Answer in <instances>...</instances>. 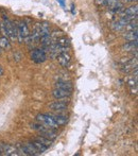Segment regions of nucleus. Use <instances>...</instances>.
Returning <instances> with one entry per match:
<instances>
[{"label": "nucleus", "instance_id": "obj_1", "mask_svg": "<svg viewBox=\"0 0 138 156\" xmlns=\"http://www.w3.org/2000/svg\"><path fill=\"white\" fill-rule=\"evenodd\" d=\"M1 26H0V30L3 32L4 36L10 37L12 41H16L17 39V26L14 25L13 21H11L8 18V16L2 17Z\"/></svg>", "mask_w": 138, "mask_h": 156}, {"label": "nucleus", "instance_id": "obj_2", "mask_svg": "<svg viewBox=\"0 0 138 156\" xmlns=\"http://www.w3.org/2000/svg\"><path fill=\"white\" fill-rule=\"evenodd\" d=\"M30 35V30L28 27L27 23L23 20L19 21L17 25V39L19 43H23L25 39Z\"/></svg>", "mask_w": 138, "mask_h": 156}, {"label": "nucleus", "instance_id": "obj_3", "mask_svg": "<svg viewBox=\"0 0 138 156\" xmlns=\"http://www.w3.org/2000/svg\"><path fill=\"white\" fill-rule=\"evenodd\" d=\"M36 120L37 122L41 123L43 125L47 127H51V129H58V125L54 122V120L52 119V117L48 114H39V115L36 116Z\"/></svg>", "mask_w": 138, "mask_h": 156}, {"label": "nucleus", "instance_id": "obj_4", "mask_svg": "<svg viewBox=\"0 0 138 156\" xmlns=\"http://www.w3.org/2000/svg\"><path fill=\"white\" fill-rule=\"evenodd\" d=\"M30 56H31V60L37 64L44 63L47 61V52H46L43 48H36V49H33Z\"/></svg>", "mask_w": 138, "mask_h": 156}, {"label": "nucleus", "instance_id": "obj_5", "mask_svg": "<svg viewBox=\"0 0 138 156\" xmlns=\"http://www.w3.org/2000/svg\"><path fill=\"white\" fill-rule=\"evenodd\" d=\"M0 151L3 155L8 156H17L19 155V152L17 150L16 147L12 146L10 144H4V142H0Z\"/></svg>", "mask_w": 138, "mask_h": 156}, {"label": "nucleus", "instance_id": "obj_6", "mask_svg": "<svg viewBox=\"0 0 138 156\" xmlns=\"http://www.w3.org/2000/svg\"><path fill=\"white\" fill-rule=\"evenodd\" d=\"M50 109L52 112H55V113H64L67 111V104L64 103L63 101H53L48 105Z\"/></svg>", "mask_w": 138, "mask_h": 156}, {"label": "nucleus", "instance_id": "obj_7", "mask_svg": "<svg viewBox=\"0 0 138 156\" xmlns=\"http://www.w3.org/2000/svg\"><path fill=\"white\" fill-rule=\"evenodd\" d=\"M58 61L60 63V65L62 67H68L70 65V62H71V58L67 52H62L58 55Z\"/></svg>", "mask_w": 138, "mask_h": 156}, {"label": "nucleus", "instance_id": "obj_8", "mask_svg": "<svg viewBox=\"0 0 138 156\" xmlns=\"http://www.w3.org/2000/svg\"><path fill=\"white\" fill-rule=\"evenodd\" d=\"M71 93L67 90H64V89H61V88H54L52 90V96L53 98H55L56 100H60V99H64V98H69Z\"/></svg>", "mask_w": 138, "mask_h": 156}, {"label": "nucleus", "instance_id": "obj_9", "mask_svg": "<svg viewBox=\"0 0 138 156\" xmlns=\"http://www.w3.org/2000/svg\"><path fill=\"white\" fill-rule=\"evenodd\" d=\"M50 116H51L52 119L54 120V122H55L58 126L65 125L68 122V117H67L66 115H63L62 113H58V114H54V115H50Z\"/></svg>", "mask_w": 138, "mask_h": 156}, {"label": "nucleus", "instance_id": "obj_10", "mask_svg": "<svg viewBox=\"0 0 138 156\" xmlns=\"http://www.w3.org/2000/svg\"><path fill=\"white\" fill-rule=\"evenodd\" d=\"M137 39L136 41H128V43L123 44L121 46V50L122 51H126V52H132V51H137Z\"/></svg>", "mask_w": 138, "mask_h": 156}, {"label": "nucleus", "instance_id": "obj_11", "mask_svg": "<svg viewBox=\"0 0 138 156\" xmlns=\"http://www.w3.org/2000/svg\"><path fill=\"white\" fill-rule=\"evenodd\" d=\"M138 13V6L137 4H134V5H131L129 8H124L123 11L119 14V16H124V15H137Z\"/></svg>", "mask_w": 138, "mask_h": 156}, {"label": "nucleus", "instance_id": "obj_12", "mask_svg": "<svg viewBox=\"0 0 138 156\" xmlns=\"http://www.w3.org/2000/svg\"><path fill=\"white\" fill-rule=\"evenodd\" d=\"M39 34H41V36L51 34V28H50L49 23H39Z\"/></svg>", "mask_w": 138, "mask_h": 156}, {"label": "nucleus", "instance_id": "obj_13", "mask_svg": "<svg viewBox=\"0 0 138 156\" xmlns=\"http://www.w3.org/2000/svg\"><path fill=\"white\" fill-rule=\"evenodd\" d=\"M55 87L56 88H61V89H64V90L70 91V93L72 91V85L69 82H66V81H58L55 83Z\"/></svg>", "mask_w": 138, "mask_h": 156}, {"label": "nucleus", "instance_id": "obj_14", "mask_svg": "<svg viewBox=\"0 0 138 156\" xmlns=\"http://www.w3.org/2000/svg\"><path fill=\"white\" fill-rule=\"evenodd\" d=\"M0 49H4V50L12 49L11 41H9V38L6 36H1V37H0Z\"/></svg>", "mask_w": 138, "mask_h": 156}, {"label": "nucleus", "instance_id": "obj_15", "mask_svg": "<svg viewBox=\"0 0 138 156\" xmlns=\"http://www.w3.org/2000/svg\"><path fill=\"white\" fill-rule=\"evenodd\" d=\"M137 36H138L137 30H134V31H126V33L123 34V37L126 38V41H136Z\"/></svg>", "mask_w": 138, "mask_h": 156}, {"label": "nucleus", "instance_id": "obj_16", "mask_svg": "<svg viewBox=\"0 0 138 156\" xmlns=\"http://www.w3.org/2000/svg\"><path fill=\"white\" fill-rule=\"evenodd\" d=\"M111 29H113V31H115V32L123 31L124 28H126L123 25H122V23L119 20V19H118V20H116V21H114V23L111 25Z\"/></svg>", "mask_w": 138, "mask_h": 156}, {"label": "nucleus", "instance_id": "obj_17", "mask_svg": "<svg viewBox=\"0 0 138 156\" xmlns=\"http://www.w3.org/2000/svg\"><path fill=\"white\" fill-rule=\"evenodd\" d=\"M35 140H37L38 142H41V144H44V146L47 147V148L51 147V144H52V140L48 139V138L44 137V136H39V137H36V139H35Z\"/></svg>", "mask_w": 138, "mask_h": 156}, {"label": "nucleus", "instance_id": "obj_18", "mask_svg": "<svg viewBox=\"0 0 138 156\" xmlns=\"http://www.w3.org/2000/svg\"><path fill=\"white\" fill-rule=\"evenodd\" d=\"M32 144H34V147L36 148V150L38 151L39 153H44L48 149L47 147H45L44 144H41V142H38L37 140H34V141H32Z\"/></svg>", "mask_w": 138, "mask_h": 156}, {"label": "nucleus", "instance_id": "obj_19", "mask_svg": "<svg viewBox=\"0 0 138 156\" xmlns=\"http://www.w3.org/2000/svg\"><path fill=\"white\" fill-rule=\"evenodd\" d=\"M137 28H138L137 20H133V21L129 23L128 25L126 26L124 30H126V31H134V30H137Z\"/></svg>", "mask_w": 138, "mask_h": 156}, {"label": "nucleus", "instance_id": "obj_20", "mask_svg": "<svg viewBox=\"0 0 138 156\" xmlns=\"http://www.w3.org/2000/svg\"><path fill=\"white\" fill-rule=\"evenodd\" d=\"M56 1H58V3L60 4L61 6H62V8H66V0H56Z\"/></svg>", "mask_w": 138, "mask_h": 156}, {"label": "nucleus", "instance_id": "obj_21", "mask_svg": "<svg viewBox=\"0 0 138 156\" xmlns=\"http://www.w3.org/2000/svg\"><path fill=\"white\" fill-rule=\"evenodd\" d=\"M96 4L97 5H105L106 4V0H96Z\"/></svg>", "mask_w": 138, "mask_h": 156}, {"label": "nucleus", "instance_id": "obj_22", "mask_svg": "<svg viewBox=\"0 0 138 156\" xmlns=\"http://www.w3.org/2000/svg\"><path fill=\"white\" fill-rule=\"evenodd\" d=\"M123 3H133V2H136L137 0H121Z\"/></svg>", "mask_w": 138, "mask_h": 156}, {"label": "nucleus", "instance_id": "obj_23", "mask_svg": "<svg viewBox=\"0 0 138 156\" xmlns=\"http://www.w3.org/2000/svg\"><path fill=\"white\" fill-rule=\"evenodd\" d=\"M3 73H4V70H3V67H2L1 65H0V76H3Z\"/></svg>", "mask_w": 138, "mask_h": 156}, {"label": "nucleus", "instance_id": "obj_24", "mask_svg": "<svg viewBox=\"0 0 138 156\" xmlns=\"http://www.w3.org/2000/svg\"><path fill=\"white\" fill-rule=\"evenodd\" d=\"M74 8H76V6L72 4V5H71V13H72V14H74V13H76V9H74Z\"/></svg>", "mask_w": 138, "mask_h": 156}, {"label": "nucleus", "instance_id": "obj_25", "mask_svg": "<svg viewBox=\"0 0 138 156\" xmlns=\"http://www.w3.org/2000/svg\"><path fill=\"white\" fill-rule=\"evenodd\" d=\"M0 155H2V153H1V151H0Z\"/></svg>", "mask_w": 138, "mask_h": 156}, {"label": "nucleus", "instance_id": "obj_26", "mask_svg": "<svg viewBox=\"0 0 138 156\" xmlns=\"http://www.w3.org/2000/svg\"><path fill=\"white\" fill-rule=\"evenodd\" d=\"M0 53H1V50H0Z\"/></svg>", "mask_w": 138, "mask_h": 156}]
</instances>
